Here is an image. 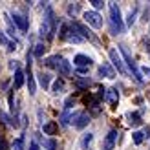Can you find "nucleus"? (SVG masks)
Returning a JSON list of instances; mask_svg holds the SVG:
<instances>
[{
    "label": "nucleus",
    "mask_w": 150,
    "mask_h": 150,
    "mask_svg": "<svg viewBox=\"0 0 150 150\" xmlns=\"http://www.w3.org/2000/svg\"><path fill=\"white\" fill-rule=\"evenodd\" d=\"M110 29H112V35H117V33L125 31L121 11H119V7H117L115 2H110Z\"/></svg>",
    "instance_id": "obj_1"
},
{
    "label": "nucleus",
    "mask_w": 150,
    "mask_h": 150,
    "mask_svg": "<svg viewBox=\"0 0 150 150\" xmlns=\"http://www.w3.org/2000/svg\"><path fill=\"white\" fill-rule=\"evenodd\" d=\"M119 53H121V57H123V61L126 62V66H128V70L132 71V77L136 79L137 82H143V73H141V71L137 70V66H136V62H134V59H132V55L128 53V50H126L125 46H119Z\"/></svg>",
    "instance_id": "obj_2"
},
{
    "label": "nucleus",
    "mask_w": 150,
    "mask_h": 150,
    "mask_svg": "<svg viewBox=\"0 0 150 150\" xmlns=\"http://www.w3.org/2000/svg\"><path fill=\"white\" fill-rule=\"evenodd\" d=\"M108 55H110L112 62H114V66L117 68L119 73H121V75H128V71H126V68H125V61H123V57L117 53V50H115V48H110V50H108Z\"/></svg>",
    "instance_id": "obj_3"
},
{
    "label": "nucleus",
    "mask_w": 150,
    "mask_h": 150,
    "mask_svg": "<svg viewBox=\"0 0 150 150\" xmlns=\"http://www.w3.org/2000/svg\"><path fill=\"white\" fill-rule=\"evenodd\" d=\"M84 20H86L92 28H95V29L103 28V17H101L97 11H86V13H84Z\"/></svg>",
    "instance_id": "obj_4"
},
{
    "label": "nucleus",
    "mask_w": 150,
    "mask_h": 150,
    "mask_svg": "<svg viewBox=\"0 0 150 150\" xmlns=\"http://www.w3.org/2000/svg\"><path fill=\"white\" fill-rule=\"evenodd\" d=\"M73 125H75V128H79V130H82L84 126L90 123V115L86 114V112H79V114H73Z\"/></svg>",
    "instance_id": "obj_5"
},
{
    "label": "nucleus",
    "mask_w": 150,
    "mask_h": 150,
    "mask_svg": "<svg viewBox=\"0 0 150 150\" xmlns=\"http://www.w3.org/2000/svg\"><path fill=\"white\" fill-rule=\"evenodd\" d=\"M26 79H28V88H29V93H35L37 92V86H35V79H33V73H31V55L28 53V71H26Z\"/></svg>",
    "instance_id": "obj_6"
},
{
    "label": "nucleus",
    "mask_w": 150,
    "mask_h": 150,
    "mask_svg": "<svg viewBox=\"0 0 150 150\" xmlns=\"http://www.w3.org/2000/svg\"><path fill=\"white\" fill-rule=\"evenodd\" d=\"M73 29H75V31H77L81 37H82V39H88V40H93V35H92V31H90V29L86 28V26H82V24H79V22H71V24H70Z\"/></svg>",
    "instance_id": "obj_7"
},
{
    "label": "nucleus",
    "mask_w": 150,
    "mask_h": 150,
    "mask_svg": "<svg viewBox=\"0 0 150 150\" xmlns=\"http://www.w3.org/2000/svg\"><path fill=\"white\" fill-rule=\"evenodd\" d=\"M73 64L77 68H82V70H88V66L92 64V59L86 57V55H75L73 57Z\"/></svg>",
    "instance_id": "obj_8"
},
{
    "label": "nucleus",
    "mask_w": 150,
    "mask_h": 150,
    "mask_svg": "<svg viewBox=\"0 0 150 150\" xmlns=\"http://www.w3.org/2000/svg\"><path fill=\"white\" fill-rule=\"evenodd\" d=\"M104 101H106L112 108H115L117 103H119V93H117V90H115V88L106 90V97H104Z\"/></svg>",
    "instance_id": "obj_9"
},
{
    "label": "nucleus",
    "mask_w": 150,
    "mask_h": 150,
    "mask_svg": "<svg viewBox=\"0 0 150 150\" xmlns=\"http://www.w3.org/2000/svg\"><path fill=\"white\" fill-rule=\"evenodd\" d=\"M11 18H13L15 26H17L20 31H28V20H26V17H22V15H18V13H13Z\"/></svg>",
    "instance_id": "obj_10"
},
{
    "label": "nucleus",
    "mask_w": 150,
    "mask_h": 150,
    "mask_svg": "<svg viewBox=\"0 0 150 150\" xmlns=\"http://www.w3.org/2000/svg\"><path fill=\"white\" fill-rule=\"evenodd\" d=\"M115 141H117V132L115 130H110L106 139H104V150H114Z\"/></svg>",
    "instance_id": "obj_11"
},
{
    "label": "nucleus",
    "mask_w": 150,
    "mask_h": 150,
    "mask_svg": "<svg viewBox=\"0 0 150 150\" xmlns=\"http://www.w3.org/2000/svg\"><path fill=\"white\" fill-rule=\"evenodd\" d=\"M57 71L61 73V75H64V77H68V75L71 73V66H70V62L66 61V59H61V62H59V66H57Z\"/></svg>",
    "instance_id": "obj_12"
},
{
    "label": "nucleus",
    "mask_w": 150,
    "mask_h": 150,
    "mask_svg": "<svg viewBox=\"0 0 150 150\" xmlns=\"http://www.w3.org/2000/svg\"><path fill=\"white\" fill-rule=\"evenodd\" d=\"M99 73L104 75V77H108V79H114L115 77V73H114V70L110 68V64H101L99 66Z\"/></svg>",
    "instance_id": "obj_13"
},
{
    "label": "nucleus",
    "mask_w": 150,
    "mask_h": 150,
    "mask_svg": "<svg viewBox=\"0 0 150 150\" xmlns=\"http://www.w3.org/2000/svg\"><path fill=\"white\" fill-rule=\"evenodd\" d=\"M128 121H130L132 126H139L141 123H143V121H141V114H139V112H130V114H128Z\"/></svg>",
    "instance_id": "obj_14"
},
{
    "label": "nucleus",
    "mask_w": 150,
    "mask_h": 150,
    "mask_svg": "<svg viewBox=\"0 0 150 150\" xmlns=\"http://www.w3.org/2000/svg\"><path fill=\"white\" fill-rule=\"evenodd\" d=\"M61 59H62V57H59V55H53V57H48L46 61H44V64H46L48 68H55V70H57V66H59V62H61Z\"/></svg>",
    "instance_id": "obj_15"
},
{
    "label": "nucleus",
    "mask_w": 150,
    "mask_h": 150,
    "mask_svg": "<svg viewBox=\"0 0 150 150\" xmlns=\"http://www.w3.org/2000/svg\"><path fill=\"white\" fill-rule=\"evenodd\" d=\"M57 128H59V126H57V123H55V121H50V123L44 125V132H46L48 136H55Z\"/></svg>",
    "instance_id": "obj_16"
},
{
    "label": "nucleus",
    "mask_w": 150,
    "mask_h": 150,
    "mask_svg": "<svg viewBox=\"0 0 150 150\" xmlns=\"http://www.w3.org/2000/svg\"><path fill=\"white\" fill-rule=\"evenodd\" d=\"M24 77H26V75L22 73L20 70L15 71V88H20L22 84H24Z\"/></svg>",
    "instance_id": "obj_17"
},
{
    "label": "nucleus",
    "mask_w": 150,
    "mask_h": 150,
    "mask_svg": "<svg viewBox=\"0 0 150 150\" xmlns=\"http://www.w3.org/2000/svg\"><path fill=\"white\" fill-rule=\"evenodd\" d=\"M70 121H73V114H70L68 110L62 112V115H61V125L66 126V125H70Z\"/></svg>",
    "instance_id": "obj_18"
},
{
    "label": "nucleus",
    "mask_w": 150,
    "mask_h": 150,
    "mask_svg": "<svg viewBox=\"0 0 150 150\" xmlns=\"http://www.w3.org/2000/svg\"><path fill=\"white\" fill-rule=\"evenodd\" d=\"M90 84H92V81H90L88 77H84V79H77V81H75V86H77V88H81V90L88 88Z\"/></svg>",
    "instance_id": "obj_19"
},
{
    "label": "nucleus",
    "mask_w": 150,
    "mask_h": 150,
    "mask_svg": "<svg viewBox=\"0 0 150 150\" xmlns=\"http://www.w3.org/2000/svg\"><path fill=\"white\" fill-rule=\"evenodd\" d=\"M62 90H64V82H62L61 79H57V81L53 82V86H51V92H53V93H61Z\"/></svg>",
    "instance_id": "obj_20"
},
{
    "label": "nucleus",
    "mask_w": 150,
    "mask_h": 150,
    "mask_svg": "<svg viewBox=\"0 0 150 150\" xmlns=\"http://www.w3.org/2000/svg\"><path fill=\"white\" fill-rule=\"evenodd\" d=\"M39 77H40V86H42L44 90H48V88H50V75L42 71V73L39 75Z\"/></svg>",
    "instance_id": "obj_21"
},
{
    "label": "nucleus",
    "mask_w": 150,
    "mask_h": 150,
    "mask_svg": "<svg viewBox=\"0 0 150 150\" xmlns=\"http://www.w3.org/2000/svg\"><path fill=\"white\" fill-rule=\"evenodd\" d=\"M13 150H24V137H17L13 141Z\"/></svg>",
    "instance_id": "obj_22"
},
{
    "label": "nucleus",
    "mask_w": 150,
    "mask_h": 150,
    "mask_svg": "<svg viewBox=\"0 0 150 150\" xmlns=\"http://www.w3.org/2000/svg\"><path fill=\"white\" fill-rule=\"evenodd\" d=\"M132 139H134V143H136V145H141V143H143V139H145V134L143 132H134L132 134Z\"/></svg>",
    "instance_id": "obj_23"
},
{
    "label": "nucleus",
    "mask_w": 150,
    "mask_h": 150,
    "mask_svg": "<svg viewBox=\"0 0 150 150\" xmlns=\"http://www.w3.org/2000/svg\"><path fill=\"white\" fill-rule=\"evenodd\" d=\"M44 51H46V46H44V44L40 42V44H37V46H35L33 55H35V57H42V55H44Z\"/></svg>",
    "instance_id": "obj_24"
},
{
    "label": "nucleus",
    "mask_w": 150,
    "mask_h": 150,
    "mask_svg": "<svg viewBox=\"0 0 150 150\" xmlns=\"http://www.w3.org/2000/svg\"><path fill=\"white\" fill-rule=\"evenodd\" d=\"M92 139H93V136L92 134H84V136H82V148H86V146H90V143H92Z\"/></svg>",
    "instance_id": "obj_25"
},
{
    "label": "nucleus",
    "mask_w": 150,
    "mask_h": 150,
    "mask_svg": "<svg viewBox=\"0 0 150 150\" xmlns=\"http://www.w3.org/2000/svg\"><path fill=\"white\" fill-rule=\"evenodd\" d=\"M90 4H92V6L95 7V9H101V7L104 6V2H103V0H92Z\"/></svg>",
    "instance_id": "obj_26"
},
{
    "label": "nucleus",
    "mask_w": 150,
    "mask_h": 150,
    "mask_svg": "<svg viewBox=\"0 0 150 150\" xmlns=\"http://www.w3.org/2000/svg\"><path fill=\"white\" fill-rule=\"evenodd\" d=\"M73 103H75V99H73V97H68V99L64 101V106H66V110H70V108L73 106Z\"/></svg>",
    "instance_id": "obj_27"
},
{
    "label": "nucleus",
    "mask_w": 150,
    "mask_h": 150,
    "mask_svg": "<svg viewBox=\"0 0 150 150\" xmlns=\"http://www.w3.org/2000/svg\"><path fill=\"white\" fill-rule=\"evenodd\" d=\"M77 11H79V4H71V6L68 7V13H70V15H75Z\"/></svg>",
    "instance_id": "obj_28"
},
{
    "label": "nucleus",
    "mask_w": 150,
    "mask_h": 150,
    "mask_svg": "<svg viewBox=\"0 0 150 150\" xmlns=\"http://www.w3.org/2000/svg\"><path fill=\"white\" fill-rule=\"evenodd\" d=\"M134 20H136V11H130V15H128V26L134 24Z\"/></svg>",
    "instance_id": "obj_29"
},
{
    "label": "nucleus",
    "mask_w": 150,
    "mask_h": 150,
    "mask_svg": "<svg viewBox=\"0 0 150 150\" xmlns=\"http://www.w3.org/2000/svg\"><path fill=\"white\" fill-rule=\"evenodd\" d=\"M0 42H2V44H6V46H9V44H11L9 40H7V39H6V35H4L2 31H0Z\"/></svg>",
    "instance_id": "obj_30"
},
{
    "label": "nucleus",
    "mask_w": 150,
    "mask_h": 150,
    "mask_svg": "<svg viewBox=\"0 0 150 150\" xmlns=\"http://www.w3.org/2000/svg\"><path fill=\"white\" fill-rule=\"evenodd\" d=\"M46 148H48V150H53V148H55V141H53V139L46 141Z\"/></svg>",
    "instance_id": "obj_31"
},
{
    "label": "nucleus",
    "mask_w": 150,
    "mask_h": 150,
    "mask_svg": "<svg viewBox=\"0 0 150 150\" xmlns=\"http://www.w3.org/2000/svg\"><path fill=\"white\" fill-rule=\"evenodd\" d=\"M141 73H143L145 77H150V68H146V66H145V68H143V71H141Z\"/></svg>",
    "instance_id": "obj_32"
},
{
    "label": "nucleus",
    "mask_w": 150,
    "mask_h": 150,
    "mask_svg": "<svg viewBox=\"0 0 150 150\" xmlns=\"http://www.w3.org/2000/svg\"><path fill=\"white\" fill-rule=\"evenodd\" d=\"M9 68L17 71V61H11V62H9Z\"/></svg>",
    "instance_id": "obj_33"
},
{
    "label": "nucleus",
    "mask_w": 150,
    "mask_h": 150,
    "mask_svg": "<svg viewBox=\"0 0 150 150\" xmlns=\"http://www.w3.org/2000/svg\"><path fill=\"white\" fill-rule=\"evenodd\" d=\"M29 150H40V148H39L37 143H31V145H29Z\"/></svg>",
    "instance_id": "obj_34"
},
{
    "label": "nucleus",
    "mask_w": 150,
    "mask_h": 150,
    "mask_svg": "<svg viewBox=\"0 0 150 150\" xmlns=\"http://www.w3.org/2000/svg\"><path fill=\"white\" fill-rule=\"evenodd\" d=\"M6 146H7L6 141H0V150H6Z\"/></svg>",
    "instance_id": "obj_35"
},
{
    "label": "nucleus",
    "mask_w": 150,
    "mask_h": 150,
    "mask_svg": "<svg viewBox=\"0 0 150 150\" xmlns=\"http://www.w3.org/2000/svg\"><path fill=\"white\" fill-rule=\"evenodd\" d=\"M13 50H15V44L11 42V44H9V46H7V51H13Z\"/></svg>",
    "instance_id": "obj_36"
}]
</instances>
